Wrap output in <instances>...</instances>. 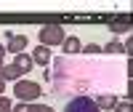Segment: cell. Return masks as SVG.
Masks as SVG:
<instances>
[{
    "label": "cell",
    "mask_w": 133,
    "mask_h": 112,
    "mask_svg": "<svg viewBox=\"0 0 133 112\" xmlns=\"http://www.w3.org/2000/svg\"><path fill=\"white\" fill-rule=\"evenodd\" d=\"M11 107H14V104H11V99H8V96H0V112H11Z\"/></svg>",
    "instance_id": "9a60e30c"
},
{
    "label": "cell",
    "mask_w": 133,
    "mask_h": 112,
    "mask_svg": "<svg viewBox=\"0 0 133 112\" xmlns=\"http://www.w3.org/2000/svg\"><path fill=\"white\" fill-rule=\"evenodd\" d=\"M80 53H88V56H96V53H101V46H96V43H91V46H83Z\"/></svg>",
    "instance_id": "7c38bea8"
},
{
    "label": "cell",
    "mask_w": 133,
    "mask_h": 112,
    "mask_svg": "<svg viewBox=\"0 0 133 112\" xmlns=\"http://www.w3.org/2000/svg\"><path fill=\"white\" fill-rule=\"evenodd\" d=\"M5 64V46H0V67Z\"/></svg>",
    "instance_id": "2e32d148"
},
{
    "label": "cell",
    "mask_w": 133,
    "mask_h": 112,
    "mask_svg": "<svg viewBox=\"0 0 133 112\" xmlns=\"http://www.w3.org/2000/svg\"><path fill=\"white\" fill-rule=\"evenodd\" d=\"M37 38H40V46H45V48H53V46H61L64 43V29L61 24H45L40 32H37Z\"/></svg>",
    "instance_id": "7a4b0ae2"
},
{
    "label": "cell",
    "mask_w": 133,
    "mask_h": 112,
    "mask_svg": "<svg viewBox=\"0 0 133 112\" xmlns=\"http://www.w3.org/2000/svg\"><path fill=\"white\" fill-rule=\"evenodd\" d=\"M128 29H130V24H128V19H123V21H120V24H117V21L112 24V32H115V35H117V32H128Z\"/></svg>",
    "instance_id": "8fae6325"
},
{
    "label": "cell",
    "mask_w": 133,
    "mask_h": 112,
    "mask_svg": "<svg viewBox=\"0 0 133 112\" xmlns=\"http://www.w3.org/2000/svg\"><path fill=\"white\" fill-rule=\"evenodd\" d=\"M0 80H3V83H8V80H21V75H19V70H16V67L14 64H3V67H0Z\"/></svg>",
    "instance_id": "9c48e42d"
},
{
    "label": "cell",
    "mask_w": 133,
    "mask_h": 112,
    "mask_svg": "<svg viewBox=\"0 0 133 112\" xmlns=\"http://www.w3.org/2000/svg\"><path fill=\"white\" fill-rule=\"evenodd\" d=\"M3 91H5V83H3V80H0V96H3Z\"/></svg>",
    "instance_id": "e0dca14e"
},
{
    "label": "cell",
    "mask_w": 133,
    "mask_h": 112,
    "mask_svg": "<svg viewBox=\"0 0 133 112\" xmlns=\"http://www.w3.org/2000/svg\"><path fill=\"white\" fill-rule=\"evenodd\" d=\"M11 64L19 70V75H29V72H32V59H29V53H16Z\"/></svg>",
    "instance_id": "52a82bcc"
},
{
    "label": "cell",
    "mask_w": 133,
    "mask_h": 112,
    "mask_svg": "<svg viewBox=\"0 0 133 112\" xmlns=\"http://www.w3.org/2000/svg\"><path fill=\"white\" fill-rule=\"evenodd\" d=\"M29 59H32V64L48 67V64H51V48H45V46H35V48H32V53H29Z\"/></svg>",
    "instance_id": "5b68a950"
},
{
    "label": "cell",
    "mask_w": 133,
    "mask_h": 112,
    "mask_svg": "<svg viewBox=\"0 0 133 112\" xmlns=\"http://www.w3.org/2000/svg\"><path fill=\"white\" fill-rule=\"evenodd\" d=\"M29 112H53V107H48V104H40V102H35V104H29Z\"/></svg>",
    "instance_id": "4fadbf2b"
},
{
    "label": "cell",
    "mask_w": 133,
    "mask_h": 112,
    "mask_svg": "<svg viewBox=\"0 0 133 112\" xmlns=\"http://www.w3.org/2000/svg\"><path fill=\"white\" fill-rule=\"evenodd\" d=\"M115 112H133V109H130V99H123V102L115 107Z\"/></svg>",
    "instance_id": "5bb4252c"
},
{
    "label": "cell",
    "mask_w": 133,
    "mask_h": 112,
    "mask_svg": "<svg viewBox=\"0 0 133 112\" xmlns=\"http://www.w3.org/2000/svg\"><path fill=\"white\" fill-rule=\"evenodd\" d=\"M101 53H125V48H123V43H120V40H109L107 46L101 48Z\"/></svg>",
    "instance_id": "30bf717a"
},
{
    "label": "cell",
    "mask_w": 133,
    "mask_h": 112,
    "mask_svg": "<svg viewBox=\"0 0 133 112\" xmlns=\"http://www.w3.org/2000/svg\"><path fill=\"white\" fill-rule=\"evenodd\" d=\"M61 51H64L66 56H75V53H80V51H83V43L77 40L75 35H69V38H64V43H61Z\"/></svg>",
    "instance_id": "ba28073f"
},
{
    "label": "cell",
    "mask_w": 133,
    "mask_h": 112,
    "mask_svg": "<svg viewBox=\"0 0 133 112\" xmlns=\"http://www.w3.org/2000/svg\"><path fill=\"white\" fill-rule=\"evenodd\" d=\"M5 40H8V46H5V53H24V48H27V43H29V38L27 35H19V32H5Z\"/></svg>",
    "instance_id": "277c9868"
},
{
    "label": "cell",
    "mask_w": 133,
    "mask_h": 112,
    "mask_svg": "<svg viewBox=\"0 0 133 112\" xmlns=\"http://www.w3.org/2000/svg\"><path fill=\"white\" fill-rule=\"evenodd\" d=\"M64 112H101V109L96 107L93 96H75V99H69V102H66Z\"/></svg>",
    "instance_id": "3957f363"
},
{
    "label": "cell",
    "mask_w": 133,
    "mask_h": 112,
    "mask_svg": "<svg viewBox=\"0 0 133 112\" xmlns=\"http://www.w3.org/2000/svg\"><path fill=\"white\" fill-rule=\"evenodd\" d=\"M93 102H96V107H98V109L104 112V109H115V107L120 104V96H115V94H98Z\"/></svg>",
    "instance_id": "8992f818"
},
{
    "label": "cell",
    "mask_w": 133,
    "mask_h": 112,
    "mask_svg": "<svg viewBox=\"0 0 133 112\" xmlns=\"http://www.w3.org/2000/svg\"><path fill=\"white\" fill-rule=\"evenodd\" d=\"M14 96L19 99L21 104H35L37 99L43 96V88H40V83H35V80H16L14 83Z\"/></svg>",
    "instance_id": "6da1fadb"
}]
</instances>
